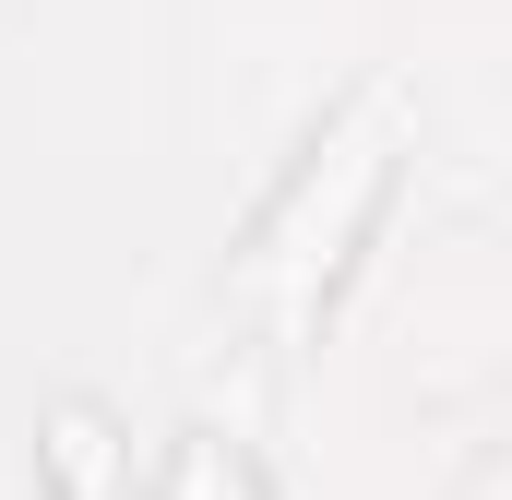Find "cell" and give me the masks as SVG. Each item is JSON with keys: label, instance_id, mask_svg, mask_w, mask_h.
<instances>
[]
</instances>
